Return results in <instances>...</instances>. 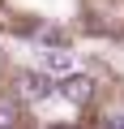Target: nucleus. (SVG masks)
Returning a JSON list of instances; mask_svg holds the SVG:
<instances>
[{"instance_id":"obj_2","label":"nucleus","mask_w":124,"mask_h":129,"mask_svg":"<svg viewBox=\"0 0 124 129\" xmlns=\"http://www.w3.org/2000/svg\"><path fill=\"white\" fill-rule=\"evenodd\" d=\"M22 90H26V95L39 103V99H47L56 86H51V78H47V73H26V78H22Z\"/></svg>"},{"instance_id":"obj_1","label":"nucleus","mask_w":124,"mask_h":129,"mask_svg":"<svg viewBox=\"0 0 124 129\" xmlns=\"http://www.w3.org/2000/svg\"><path fill=\"white\" fill-rule=\"evenodd\" d=\"M56 95L69 99V103H77V108H86V103L94 99V82H90L86 73H69V78L56 82Z\"/></svg>"},{"instance_id":"obj_6","label":"nucleus","mask_w":124,"mask_h":129,"mask_svg":"<svg viewBox=\"0 0 124 129\" xmlns=\"http://www.w3.org/2000/svg\"><path fill=\"white\" fill-rule=\"evenodd\" d=\"M56 129H77V125H56Z\"/></svg>"},{"instance_id":"obj_3","label":"nucleus","mask_w":124,"mask_h":129,"mask_svg":"<svg viewBox=\"0 0 124 129\" xmlns=\"http://www.w3.org/2000/svg\"><path fill=\"white\" fill-rule=\"evenodd\" d=\"M47 69L69 78V73H73V52H64V47H51V52H47Z\"/></svg>"},{"instance_id":"obj_4","label":"nucleus","mask_w":124,"mask_h":129,"mask_svg":"<svg viewBox=\"0 0 124 129\" xmlns=\"http://www.w3.org/2000/svg\"><path fill=\"white\" fill-rule=\"evenodd\" d=\"M17 125V108L13 103H0V129H13Z\"/></svg>"},{"instance_id":"obj_5","label":"nucleus","mask_w":124,"mask_h":129,"mask_svg":"<svg viewBox=\"0 0 124 129\" xmlns=\"http://www.w3.org/2000/svg\"><path fill=\"white\" fill-rule=\"evenodd\" d=\"M107 129H124V116H111V120H107Z\"/></svg>"}]
</instances>
